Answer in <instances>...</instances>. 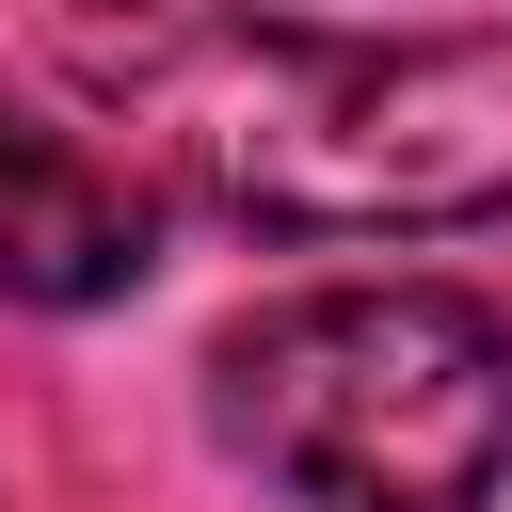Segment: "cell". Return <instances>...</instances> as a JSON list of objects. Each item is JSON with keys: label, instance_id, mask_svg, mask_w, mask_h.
<instances>
[{"label": "cell", "instance_id": "6da1fadb", "mask_svg": "<svg viewBox=\"0 0 512 512\" xmlns=\"http://www.w3.org/2000/svg\"><path fill=\"white\" fill-rule=\"evenodd\" d=\"M80 80L128 144L272 240H400L512 208V16L496 32H304L272 0H80Z\"/></svg>", "mask_w": 512, "mask_h": 512}, {"label": "cell", "instance_id": "7a4b0ae2", "mask_svg": "<svg viewBox=\"0 0 512 512\" xmlns=\"http://www.w3.org/2000/svg\"><path fill=\"white\" fill-rule=\"evenodd\" d=\"M208 416L304 512H480L512 480V320L464 288H288L208 352Z\"/></svg>", "mask_w": 512, "mask_h": 512}, {"label": "cell", "instance_id": "3957f363", "mask_svg": "<svg viewBox=\"0 0 512 512\" xmlns=\"http://www.w3.org/2000/svg\"><path fill=\"white\" fill-rule=\"evenodd\" d=\"M144 256H160L144 192L0 80V288H16V304H128Z\"/></svg>", "mask_w": 512, "mask_h": 512}]
</instances>
